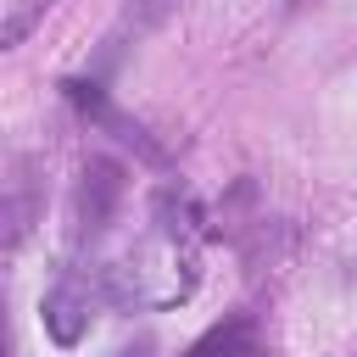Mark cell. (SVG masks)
I'll return each mask as SVG.
<instances>
[{"instance_id":"obj_1","label":"cell","mask_w":357,"mask_h":357,"mask_svg":"<svg viewBox=\"0 0 357 357\" xmlns=\"http://www.w3.org/2000/svg\"><path fill=\"white\" fill-rule=\"evenodd\" d=\"M201 257H195V229L167 212V195L156 206V229L117 262L106 268V290L117 307H173L195 290Z\"/></svg>"},{"instance_id":"obj_2","label":"cell","mask_w":357,"mask_h":357,"mask_svg":"<svg viewBox=\"0 0 357 357\" xmlns=\"http://www.w3.org/2000/svg\"><path fill=\"white\" fill-rule=\"evenodd\" d=\"M117 201H123V167L112 156H89L84 173H78V190H73V229H78V240H95L112 223Z\"/></svg>"},{"instance_id":"obj_3","label":"cell","mask_w":357,"mask_h":357,"mask_svg":"<svg viewBox=\"0 0 357 357\" xmlns=\"http://www.w3.org/2000/svg\"><path fill=\"white\" fill-rule=\"evenodd\" d=\"M39 312H45V335H50L56 346H78L84 329H89V284H84L78 273L56 279V284L45 290Z\"/></svg>"},{"instance_id":"obj_4","label":"cell","mask_w":357,"mask_h":357,"mask_svg":"<svg viewBox=\"0 0 357 357\" xmlns=\"http://www.w3.org/2000/svg\"><path fill=\"white\" fill-rule=\"evenodd\" d=\"M184 357H262V351H257V324H251V318H229V324L206 329Z\"/></svg>"},{"instance_id":"obj_5","label":"cell","mask_w":357,"mask_h":357,"mask_svg":"<svg viewBox=\"0 0 357 357\" xmlns=\"http://www.w3.org/2000/svg\"><path fill=\"white\" fill-rule=\"evenodd\" d=\"M184 0H128V11H123V22H117V33H112V45H123V39H145V33H156L173 11H178Z\"/></svg>"},{"instance_id":"obj_6","label":"cell","mask_w":357,"mask_h":357,"mask_svg":"<svg viewBox=\"0 0 357 357\" xmlns=\"http://www.w3.org/2000/svg\"><path fill=\"white\" fill-rule=\"evenodd\" d=\"M50 0H22V6H11V17H6V28H0V45L11 50V45H22V33L33 28V17L45 11Z\"/></svg>"},{"instance_id":"obj_7","label":"cell","mask_w":357,"mask_h":357,"mask_svg":"<svg viewBox=\"0 0 357 357\" xmlns=\"http://www.w3.org/2000/svg\"><path fill=\"white\" fill-rule=\"evenodd\" d=\"M117 357H151V346H123Z\"/></svg>"}]
</instances>
